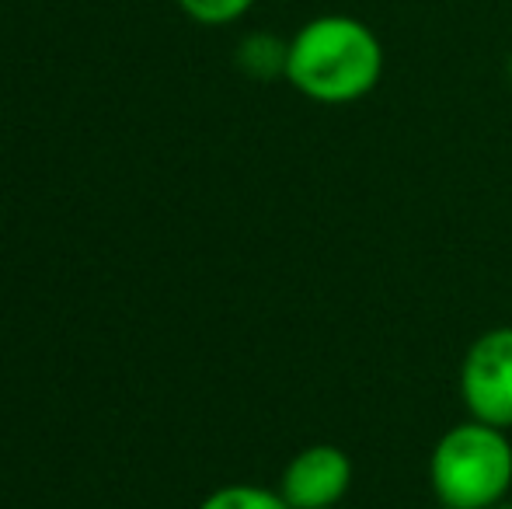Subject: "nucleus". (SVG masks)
I'll return each mask as SVG.
<instances>
[{
    "instance_id": "nucleus-1",
    "label": "nucleus",
    "mask_w": 512,
    "mask_h": 509,
    "mask_svg": "<svg viewBox=\"0 0 512 509\" xmlns=\"http://www.w3.org/2000/svg\"><path fill=\"white\" fill-rule=\"evenodd\" d=\"M384 42L356 14H317L290 35L286 84L314 105H356L384 81Z\"/></svg>"
},
{
    "instance_id": "nucleus-2",
    "label": "nucleus",
    "mask_w": 512,
    "mask_h": 509,
    "mask_svg": "<svg viewBox=\"0 0 512 509\" xmlns=\"http://www.w3.org/2000/svg\"><path fill=\"white\" fill-rule=\"evenodd\" d=\"M429 485L443 509H492L512 489L509 429L467 415L436 440L429 457Z\"/></svg>"
},
{
    "instance_id": "nucleus-3",
    "label": "nucleus",
    "mask_w": 512,
    "mask_h": 509,
    "mask_svg": "<svg viewBox=\"0 0 512 509\" xmlns=\"http://www.w3.org/2000/svg\"><path fill=\"white\" fill-rule=\"evenodd\" d=\"M457 387L471 419L512 429V325L488 328L467 346Z\"/></svg>"
},
{
    "instance_id": "nucleus-4",
    "label": "nucleus",
    "mask_w": 512,
    "mask_h": 509,
    "mask_svg": "<svg viewBox=\"0 0 512 509\" xmlns=\"http://www.w3.org/2000/svg\"><path fill=\"white\" fill-rule=\"evenodd\" d=\"M352 478V457L335 443H310L297 450L279 478V492L293 509H338L349 496Z\"/></svg>"
},
{
    "instance_id": "nucleus-5",
    "label": "nucleus",
    "mask_w": 512,
    "mask_h": 509,
    "mask_svg": "<svg viewBox=\"0 0 512 509\" xmlns=\"http://www.w3.org/2000/svg\"><path fill=\"white\" fill-rule=\"evenodd\" d=\"M286 60H290V39L276 32H248L237 42L234 63L251 81H286Z\"/></svg>"
},
{
    "instance_id": "nucleus-6",
    "label": "nucleus",
    "mask_w": 512,
    "mask_h": 509,
    "mask_svg": "<svg viewBox=\"0 0 512 509\" xmlns=\"http://www.w3.org/2000/svg\"><path fill=\"white\" fill-rule=\"evenodd\" d=\"M199 509H293V506L286 503L279 489L234 482V485H223V489L209 492L203 503H199Z\"/></svg>"
},
{
    "instance_id": "nucleus-7",
    "label": "nucleus",
    "mask_w": 512,
    "mask_h": 509,
    "mask_svg": "<svg viewBox=\"0 0 512 509\" xmlns=\"http://www.w3.org/2000/svg\"><path fill=\"white\" fill-rule=\"evenodd\" d=\"M182 7L185 18H192L196 25L203 28H223L241 21L258 0H175Z\"/></svg>"
},
{
    "instance_id": "nucleus-8",
    "label": "nucleus",
    "mask_w": 512,
    "mask_h": 509,
    "mask_svg": "<svg viewBox=\"0 0 512 509\" xmlns=\"http://www.w3.org/2000/svg\"><path fill=\"white\" fill-rule=\"evenodd\" d=\"M492 509H512V499H502V503H495Z\"/></svg>"
},
{
    "instance_id": "nucleus-9",
    "label": "nucleus",
    "mask_w": 512,
    "mask_h": 509,
    "mask_svg": "<svg viewBox=\"0 0 512 509\" xmlns=\"http://www.w3.org/2000/svg\"><path fill=\"white\" fill-rule=\"evenodd\" d=\"M506 74H509V81H512V53H509V60H506Z\"/></svg>"
}]
</instances>
